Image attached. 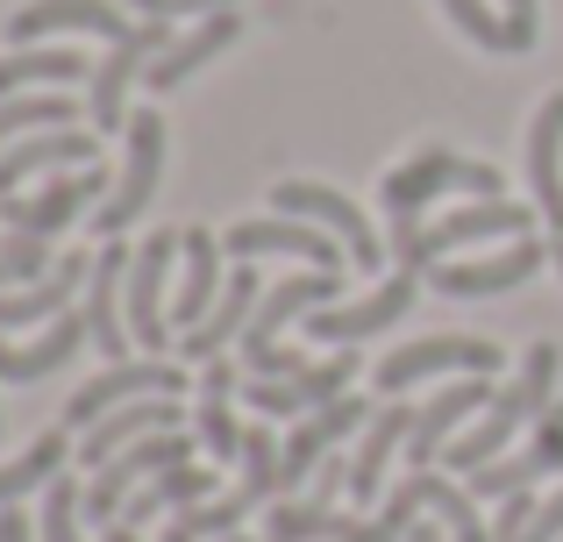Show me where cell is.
Masks as SVG:
<instances>
[{
    "label": "cell",
    "instance_id": "1",
    "mask_svg": "<svg viewBox=\"0 0 563 542\" xmlns=\"http://www.w3.org/2000/svg\"><path fill=\"white\" fill-rule=\"evenodd\" d=\"M556 372H563L556 343H528V357H521V378H514V386L499 392V400L485 407V414L471 421V429L456 435V443L442 450V457H450L464 478H471V472H485L493 457H507V443H514V435H521V429H536V421L556 407Z\"/></svg>",
    "mask_w": 563,
    "mask_h": 542
},
{
    "label": "cell",
    "instance_id": "2",
    "mask_svg": "<svg viewBox=\"0 0 563 542\" xmlns=\"http://www.w3.org/2000/svg\"><path fill=\"white\" fill-rule=\"evenodd\" d=\"M442 193L507 200V179H499V165H478V157H456V151H413L407 165L385 172V214H393V229H413L421 208Z\"/></svg>",
    "mask_w": 563,
    "mask_h": 542
},
{
    "label": "cell",
    "instance_id": "3",
    "mask_svg": "<svg viewBox=\"0 0 563 542\" xmlns=\"http://www.w3.org/2000/svg\"><path fill=\"white\" fill-rule=\"evenodd\" d=\"M536 214L521 200H464V208L435 214V222H413V229H393V257L399 272H435L450 251L464 243H493V236H528Z\"/></svg>",
    "mask_w": 563,
    "mask_h": 542
},
{
    "label": "cell",
    "instance_id": "4",
    "mask_svg": "<svg viewBox=\"0 0 563 542\" xmlns=\"http://www.w3.org/2000/svg\"><path fill=\"white\" fill-rule=\"evenodd\" d=\"M192 457V435L186 429H165V435H143V443H129L122 457H108L93 472V486H86V521H100V529H114L129 507V493H143L157 472H172V464Z\"/></svg>",
    "mask_w": 563,
    "mask_h": 542
},
{
    "label": "cell",
    "instance_id": "5",
    "mask_svg": "<svg viewBox=\"0 0 563 542\" xmlns=\"http://www.w3.org/2000/svg\"><path fill=\"white\" fill-rule=\"evenodd\" d=\"M179 392H186V364H165V357L108 364L100 378H86V386L65 400V429L86 435L100 414H114V407H129V400H179Z\"/></svg>",
    "mask_w": 563,
    "mask_h": 542
},
{
    "label": "cell",
    "instance_id": "6",
    "mask_svg": "<svg viewBox=\"0 0 563 542\" xmlns=\"http://www.w3.org/2000/svg\"><path fill=\"white\" fill-rule=\"evenodd\" d=\"M157 172H165V114L157 108H136L129 114V157H122V186L93 208V229L100 236H122L157 193Z\"/></svg>",
    "mask_w": 563,
    "mask_h": 542
},
{
    "label": "cell",
    "instance_id": "7",
    "mask_svg": "<svg viewBox=\"0 0 563 542\" xmlns=\"http://www.w3.org/2000/svg\"><path fill=\"white\" fill-rule=\"evenodd\" d=\"M272 208H278V214H300V222H321V229H329V236L350 251V265H357V272H378V265H385L378 229L364 222V208H357V200H343L335 186L286 179V186H272Z\"/></svg>",
    "mask_w": 563,
    "mask_h": 542
},
{
    "label": "cell",
    "instance_id": "8",
    "mask_svg": "<svg viewBox=\"0 0 563 542\" xmlns=\"http://www.w3.org/2000/svg\"><path fill=\"white\" fill-rule=\"evenodd\" d=\"M100 200H108V172L79 165V172H57L43 193H8L0 200V222H8L14 236H43L51 243L57 229H71L86 208H100Z\"/></svg>",
    "mask_w": 563,
    "mask_h": 542
},
{
    "label": "cell",
    "instance_id": "9",
    "mask_svg": "<svg viewBox=\"0 0 563 542\" xmlns=\"http://www.w3.org/2000/svg\"><path fill=\"white\" fill-rule=\"evenodd\" d=\"M442 372H456V378L485 372V378H493L499 372V343H485V335H428V343H399L393 357H378V392L399 400L407 386L442 378Z\"/></svg>",
    "mask_w": 563,
    "mask_h": 542
},
{
    "label": "cell",
    "instance_id": "10",
    "mask_svg": "<svg viewBox=\"0 0 563 542\" xmlns=\"http://www.w3.org/2000/svg\"><path fill=\"white\" fill-rule=\"evenodd\" d=\"M378 407L372 400H357V392H343V400H329V407H314L307 421H292V435H286V457H278V486L286 493H300V486H314V472L335 457V450L350 443V429H364Z\"/></svg>",
    "mask_w": 563,
    "mask_h": 542
},
{
    "label": "cell",
    "instance_id": "11",
    "mask_svg": "<svg viewBox=\"0 0 563 542\" xmlns=\"http://www.w3.org/2000/svg\"><path fill=\"white\" fill-rule=\"evenodd\" d=\"M165 51H172V36H165V22L151 14V22H136V29H129V36L93 65V100H86V114H93L100 136H122V100H129V86H136Z\"/></svg>",
    "mask_w": 563,
    "mask_h": 542
},
{
    "label": "cell",
    "instance_id": "12",
    "mask_svg": "<svg viewBox=\"0 0 563 542\" xmlns=\"http://www.w3.org/2000/svg\"><path fill=\"white\" fill-rule=\"evenodd\" d=\"M542 265H550V243H536V236H514L507 251H493V257H442L435 272H428V286L435 292H450V300H493V292H514V286H528Z\"/></svg>",
    "mask_w": 563,
    "mask_h": 542
},
{
    "label": "cell",
    "instance_id": "13",
    "mask_svg": "<svg viewBox=\"0 0 563 542\" xmlns=\"http://www.w3.org/2000/svg\"><path fill=\"white\" fill-rule=\"evenodd\" d=\"M350 378H357V350H343V357H321V364H307V372H292V378H243V400L257 407V414H272V421H286V414L307 421L314 407L343 400Z\"/></svg>",
    "mask_w": 563,
    "mask_h": 542
},
{
    "label": "cell",
    "instance_id": "14",
    "mask_svg": "<svg viewBox=\"0 0 563 542\" xmlns=\"http://www.w3.org/2000/svg\"><path fill=\"white\" fill-rule=\"evenodd\" d=\"M172 257H179V229H157V236L136 243V265H129V335H136L151 357L172 343V307H165Z\"/></svg>",
    "mask_w": 563,
    "mask_h": 542
},
{
    "label": "cell",
    "instance_id": "15",
    "mask_svg": "<svg viewBox=\"0 0 563 542\" xmlns=\"http://www.w3.org/2000/svg\"><path fill=\"white\" fill-rule=\"evenodd\" d=\"M493 400H499V392H493V378H485V372H471V378H456V386H442L435 400L413 414L407 464H413V472H435V457L456 443V435H464V421H478Z\"/></svg>",
    "mask_w": 563,
    "mask_h": 542
},
{
    "label": "cell",
    "instance_id": "16",
    "mask_svg": "<svg viewBox=\"0 0 563 542\" xmlns=\"http://www.w3.org/2000/svg\"><path fill=\"white\" fill-rule=\"evenodd\" d=\"M413 292H421V272H393L378 292H364V300H350V307H314V314H307V335H314V343H343V350H357L364 335L393 329V321L407 314Z\"/></svg>",
    "mask_w": 563,
    "mask_h": 542
},
{
    "label": "cell",
    "instance_id": "17",
    "mask_svg": "<svg viewBox=\"0 0 563 542\" xmlns=\"http://www.w3.org/2000/svg\"><path fill=\"white\" fill-rule=\"evenodd\" d=\"M221 251H235V257H307L314 272H343L350 265V251L329 236V229H307L300 214H264V222H235L229 236H221Z\"/></svg>",
    "mask_w": 563,
    "mask_h": 542
},
{
    "label": "cell",
    "instance_id": "18",
    "mask_svg": "<svg viewBox=\"0 0 563 542\" xmlns=\"http://www.w3.org/2000/svg\"><path fill=\"white\" fill-rule=\"evenodd\" d=\"M136 22H122V8H108V0H29V8L8 14V43L14 51H29V43L43 36H108L122 43Z\"/></svg>",
    "mask_w": 563,
    "mask_h": 542
},
{
    "label": "cell",
    "instance_id": "19",
    "mask_svg": "<svg viewBox=\"0 0 563 542\" xmlns=\"http://www.w3.org/2000/svg\"><path fill=\"white\" fill-rule=\"evenodd\" d=\"M129 265H136V251H122V236H108V251H93V278H86V329H93V350L108 364H129L122 350L136 343V335H129V321H122Z\"/></svg>",
    "mask_w": 563,
    "mask_h": 542
},
{
    "label": "cell",
    "instance_id": "20",
    "mask_svg": "<svg viewBox=\"0 0 563 542\" xmlns=\"http://www.w3.org/2000/svg\"><path fill=\"white\" fill-rule=\"evenodd\" d=\"M257 300H264V278H257V265H250V257H235V272H229V286H221L214 314H207L200 329H186V335H179V357H186V364H214L221 350H229L235 335L250 329Z\"/></svg>",
    "mask_w": 563,
    "mask_h": 542
},
{
    "label": "cell",
    "instance_id": "21",
    "mask_svg": "<svg viewBox=\"0 0 563 542\" xmlns=\"http://www.w3.org/2000/svg\"><path fill=\"white\" fill-rule=\"evenodd\" d=\"M335 292H343V272H300V278H286V286H272V292L257 300V314H250V329H243V357L272 350L278 335L292 329V321L314 314V307H329Z\"/></svg>",
    "mask_w": 563,
    "mask_h": 542
},
{
    "label": "cell",
    "instance_id": "22",
    "mask_svg": "<svg viewBox=\"0 0 563 542\" xmlns=\"http://www.w3.org/2000/svg\"><path fill=\"white\" fill-rule=\"evenodd\" d=\"M86 278H93V257L65 251L51 272L36 278V286L0 292V335H8V329H29V321H51V314H71V300L86 292Z\"/></svg>",
    "mask_w": 563,
    "mask_h": 542
},
{
    "label": "cell",
    "instance_id": "23",
    "mask_svg": "<svg viewBox=\"0 0 563 542\" xmlns=\"http://www.w3.org/2000/svg\"><path fill=\"white\" fill-rule=\"evenodd\" d=\"M100 157V136H86V129H43V136H22L0 151V200L22 193V179H36V172H79Z\"/></svg>",
    "mask_w": 563,
    "mask_h": 542
},
{
    "label": "cell",
    "instance_id": "24",
    "mask_svg": "<svg viewBox=\"0 0 563 542\" xmlns=\"http://www.w3.org/2000/svg\"><path fill=\"white\" fill-rule=\"evenodd\" d=\"M528 193H536V214L550 222V236H563V93H550L542 114L528 122Z\"/></svg>",
    "mask_w": 563,
    "mask_h": 542
},
{
    "label": "cell",
    "instance_id": "25",
    "mask_svg": "<svg viewBox=\"0 0 563 542\" xmlns=\"http://www.w3.org/2000/svg\"><path fill=\"white\" fill-rule=\"evenodd\" d=\"M221 236L214 229H179V300H172V314H179V335L200 329L207 314H214L221 300Z\"/></svg>",
    "mask_w": 563,
    "mask_h": 542
},
{
    "label": "cell",
    "instance_id": "26",
    "mask_svg": "<svg viewBox=\"0 0 563 542\" xmlns=\"http://www.w3.org/2000/svg\"><path fill=\"white\" fill-rule=\"evenodd\" d=\"M165 429H179V400H129V407H114V414H100L93 429L79 435V464H108V457H122L129 443H143V435H165Z\"/></svg>",
    "mask_w": 563,
    "mask_h": 542
},
{
    "label": "cell",
    "instance_id": "27",
    "mask_svg": "<svg viewBox=\"0 0 563 542\" xmlns=\"http://www.w3.org/2000/svg\"><path fill=\"white\" fill-rule=\"evenodd\" d=\"M235 36H243V22H235V8H221V14H200V22H192L186 36L172 43V51L157 57L151 71H143V86H151V93H172V86H179V79H192L200 65H214V57L229 51Z\"/></svg>",
    "mask_w": 563,
    "mask_h": 542
},
{
    "label": "cell",
    "instance_id": "28",
    "mask_svg": "<svg viewBox=\"0 0 563 542\" xmlns=\"http://www.w3.org/2000/svg\"><path fill=\"white\" fill-rule=\"evenodd\" d=\"M413 414L421 407H407V400H393V407H378L372 421H364V443H357V457H350V500H378V486H385V464H393V450L413 435Z\"/></svg>",
    "mask_w": 563,
    "mask_h": 542
},
{
    "label": "cell",
    "instance_id": "29",
    "mask_svg": "<svg viewBox=\"0 0 563 542\" xmlns=\"http://www.w3.org/2000/svg\"><path fill=\"white\" fill-rule=\"evenodd\" d=\"M79 343H93L86 314H65L51 335H36V343H8V335H0V378H8V386H36V378H51L57 364H71Z\"/></svg>",
    "mask_w": 563,
    "mask_h": 542
},
{
    "label": "cell",
    "instance_id": "30",
    "mask_svg": "<svg viewBox=\"0 0 563 542\" xmlns=\"http://www.w3.org/2000/svg\"><path fill=\"white\" fill-rule=\"evenodd\" d=\"M235 364L214 357L200 364V414H192V435H200L207 457H243V429H235Z\"/></svg>",
    "mask_w": 563,
    "mask_h": 542
},
{
    "label": "cell",
    "instance_id": "31",
    "mask_svg": "<svg viewBox=\"0 0 563 542\" xmlns=\"http://www.w3.org/2000/svg\"><path fill=\"white\" fill-rule=\"evenodd\" d=\"M200 500H214V472H207V464H172V472H157L143 493H129V507H122V529H143V521H165L172 507H200Z\"/></svg>",
    "mask_w": 563,
    "mask_h": 542
},
{
    "label": "cell",
    "instance_id": "32",
    "mask_svg": "<svg viewBox=\"0 0 563 542\" xmlns=\"http://www.w3.org/2000/svg\"><path fill=\"white\" fill-rule=\"evenodd\" d=\"M71 79H93L86 57L71 51H51V43H29V51H8L0 57V100L8 93H51V86H71Z\"/></svg>",
    "mask_w": 563,
    "mask_h": 542
},
{
    "label": "cell",
    "instance_id": "33",
    "mask_svg": "<svg viewBox=\"0 0 563 542\" xmlns=\"http://www.w3.org/2000/svg\"><path fill=\"white\" fill-rule=\"evenodd\" d=\"M357 521L335 515V500L321 493H286V500L264 515V542H343Z\"/></svg>",
    "mask_w": 563,
    "mask_h": 542
},
{
    "label": "cell",
    "instance_id": "34",
    "mask_svg": "<svg viewBox=\"0 0 563 542\" xmlns=\"http://www.w3.org/2000/svg\"><path fill=\"white\" fill-rule=\"evenodd\" d=\"M71 93L65 86H51V93H8L0 100V151L22 136H43V129H71Z\"/></svg>",
    "mask_w": 563,
    "mask_h": 542
},
{
    "label": "cell",
    "instance_id": "35",
    "mask_svg": "<svg viewBox=\"0 0 563 542\" xmlns=\"http://www.w3.org/2000/svg\"><path fill=\"white\" fill-rule=\"evenodd\" d=\"M421 515H428V500H421V478L407 472L393 493H385V507H378V515H372V521H357V529H350L343 542H407L413 529H421Z\"/></svg>",
    "mask_w": 563,
    "mask_h": 542
},
{
    "label": "cell",
    "instance_id": "36",
    "mask_svg": "<svg viewBox=\"0 0 563 542\" xmlns=\"http://www.w3.org/2000/svg\"><path fill=\"white\" fill-rule=\"evenodd\" d=\"M57 472H65V429L36 435V443H29L14 464H0V507H14L22 493H36V486H51Z\"/></svg>",
    "mask_w": 563,
    "mask_h": 542
},
{
    "label": "cell",
    "instance_id": "37",
    "mask_svg": "<svg viewBox=\"0 0 563 542\" xmlns=\"http://www.w3.org/2000/svg\"><path fill=\"white\" fill-rule=\"evenodd\" d=\"M243 515H257V507H250L243 493H221V500L179 507V515L165 521V535H157V542H207V535H235V529H243Z\"/></svg>",
    "mask_w": 563,
    "mask_h": 542
},
{
    "label": "cell",
    "instance_id": "38",
    "mask_svg": "<svg viewBox=\"0 0 563 542\" xmlns=\"http://www.w3.org/2000/svg\"><path fill=\"white\" fill-rule=\"evenodd\" d=\"M278 457H286V443H278L272 429H243V478H235V493H243L250 507H264L272 493H286L278 486Z\"/></svg>",
    "mask_w": 563,
    "mask_h": 542
},
{
    "label": "cell",
    "instance_id": "39",
    "mask_svg": "<svg viewBox=\"0 0 563 542\" xmlns=\"http://www.w3.org/2000/svg\"><path fill=\"white\" fill-rule=\"evenodd\" d=\"M79 521H86V493L71 486L65 472L43 486V515H36V529H43V542H86L79 535Z\"/></svg>",
    "mask_w": 563,
    "mask_h": 542
},
{
    "label": "cell",
    "instance_id": "40",
    "mask_svg": "<svg viewBox=\"0 0 563 542\" xmlns=\"http://www.w3.org/2000/svg\"><path fill=\"white\" fill-rule=\"evenodd\" d=\"M442 14H450V22L464 29L478 51H507V22H499L493 0H442Z\"/></svg>",
    "mask_w": 563,
    "mask_h": 542
},
{
    "label": "cell",
    "instance_id": "41",
    "mask_svg": "<svg viewBox=\"0 0 563 542\" xmlns=\"http://www.w3.org/2000/svg\"><path fill=\"white\" fill-rule=\"evenodd\" d=\"M521 457H528V472H536V478L563 472V400H556L550 414L536 421V435H528V450H521Z\"/></svg>",
    "mask_w": 563,
    "mask_h": 542
},
{
    "label": "cell",
    "instance_id": "42",
    "mask_svg": "<svg viewBox=\"0 0 563 542\" xmlns=\"http://www.w3.org/2000/svg\"><path fill=\"white\" fill-rule=\"evenodd\" d=\"M0 265H8L14 286H36L57 257H51V243H43V236H8V243H0Z\"/></svg>",
    "mask_w": 563,
    "mask_h": 542
},
{
    "label": "cell",
    "instance_id": "43",
    "mask_svg": "<svg viewBox=\"0 0 563 542\" xmlns=\"http://www.w3.org/2000/svg\"><path fill=\"white\" fill-rule=\"evenodd\" d=\"M493 8H499V22H507V51H536V36H542L536 0H493Z\"/></svg>",
    "mask_w": 563,
    "mask_h": 542
},
{
    "label": "cell",
    "instance_id": "44",
    "mask_svg": "<svg viewBox=\"0 0 563 542\" xmlns=\"http://www.w3.org/2000/svg\"><path fill=\"white\" fill-rule=\"evenodd\" d=\"M536 507H542V500H528V493L499 500V515H493V542H521V529L536 521Z\"/></svg>",
    "mask_w": 563,
    "mask_h": 542
},
{
    "label": "cell",
    "instance_id": "45",
    "mask_svg": "<svg viewBox=\"0 0 563 542\" xmlns=\"http://www.w3.org/2000/svg\"><path fill=\"white\" fill-rule=\"evenodd\" d=\"M136 14H157V22H172V14H221L235 8V0H129Z\"/></svg>",
    "mask_w": 563,
    "mask_h": 542
},
{
    "label": "cell",
    "instance_id": "46",
    "mask_svg": "<svg viewBox=\"0 0 563 542\" xmlns=\"http://www.w3.org/2000/svg\"><path fill=\"white\" fill-rule=\"evenodd\" d=\"M521 542H563V493H556V500H542V507H536V521L521 529Z\"/></svg>",
    "mask_w": 563,
    "mask_h": 542
},
{
    "label": "cell",
    "instance_id": "47",
    "mask_svg": "<svg viewBox=\"0 0 563 542\" xmlns=\"http://www.w3.org/2000/svg\"><path fill=\"white\" fill-rule=\"evenodd\" d=\"M36 529H29V515H14V507H0V542H29Z\"/></svg>",
    "mask_w": 563,
    "mask_h": 542
},
{
    "label": "cell",
    "instance_id": "48",
    "mask_svg": "<svg viewBox=\"0 0 563 542\" xmlns=\"http://www.w3.org/2000/svg\"><path fill=\"white\" fill-rule=\"evenodd\" d=\"M108 542H136V529H122V521H114V529H108Z\"/></svg>",
    "mask_w": 563,
    "mask_h": 542
},
{
    "label": "cell",
    "instance_id": "49",
    "mask_svg": "<svg viewBox=\"0 0 563 542\" xmlns=\"http://www.w3.org/2000/svg\"><path fill=\"white\" fill-rule=\"evenodd\" d=\"M550 265H556V272H563V236H550Z\"/></svg>",
    "mask_w": 563,
    "mask_h": 542
},
{
    "label": "cell",
    "instance_id": "50",
    "mask_svg": "<svg viewBox=\"0 0 563 542\" xmlns=\"http://www.w3.org/2000/svg\"><path fill=\"white\" fill-rule=\"evenodd\" d=\"M8 286H14V278H8V265H0V292H8Z\"/></svg>",
    "mask_w": 563,
    "mask_h": 542
},
{
    "label": "cell",
    "instance_id": "51",
    "mask_svg": "<svg viewBox=\"0 0 563 542\" xmlns=\"http://www.w3.org/2000/svg\"><path fill=\"white\" fill-rule=\"evenodd\" d=\"M221 542H250V535H221Z\"/></svg>",
    "mask_w": 563,
    "mask_h": 542
}]
</instances>
